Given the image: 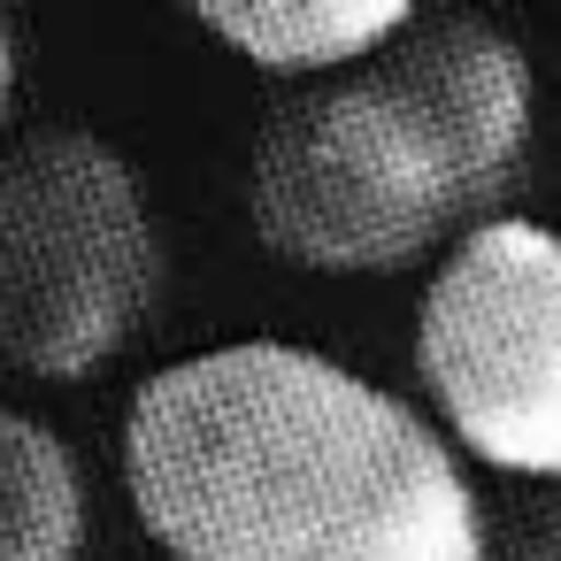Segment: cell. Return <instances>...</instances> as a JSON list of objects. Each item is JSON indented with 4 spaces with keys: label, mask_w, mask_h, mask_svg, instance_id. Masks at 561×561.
Masks as SVG:
<instances>
[{
    "label": "cell",
    "mask_w": 561,
    "mask_h": 561,
    "mask_svg": "<svg viewBox=\"0 0 561 561\" xmlns=\"http://www.w3.org/2000/svg\"><path fill=\"white\" fill-rule=\"evenodd\" d=\"M16 78H24V55H16V24L0 16V124H9V108H16Z\"/></svg>",
    "instance_id": "9c48e42d"
},
{
    "label": "cell",
    "mask_w": 561,
    "mask_h": 561,
    "mask_svg": "<svg viewBox=\"0 0 561 561\" xmlns=\"http://www.w3.org/2000/svg\"><path fill=\"white\" fill-rule=\"evenodd\" d=\"M170 293V247L139 170L78 131L0 147V369L85 385L147 339Z\"/></svg>",
    "instance_id": "3957f363"
},
{
    "label": "cell",
    "mask_w": 561,
    "mask_h": 561,
    "mask_svg": "<svg viewBox=\"0 0 561 561\" xmlns=\"http://www.w3.org/2000/svg\"><path fill=\"white\" fill-rule=\"evenodd\" d=\"M247 216L277 262L316 277H400L500 224L385 62L308 85L262 116L247 154Z\"/></svg>",
    "instance_id": "7a4b0ae2"
},
{
    "label": "cell",
    "mask_w": 561,
    "mask_h": 561,
    "mask_svg": "<svg viewBox=\"0 0 561 561\" xmlns=\"http://www.w3.org/2000/svg\"><path fill=\"white\" fill-rule=\"evenodd\" d=\"M93 500L70 438L24 408H0V561H85Z\"/></svg>",
    "instance_id": "52a82bcc"
},
{
    "label": "cell",
    "mask_w": 561,
    "mask_h": 561,
    "mask_svg": "<svg viewBox=\"0 0 561 561\" xmlns=\"http://www.w3.org/2000/svg\"><path fill=\"white\" fill-rule=\"evenodd\" d=\"M408 24L415 9H400V0H208L201 9V32L224 55L300 93L369 70Z\"/></svg>",
    "instance_id": "8992f818"
},
{
    "label": "cell",
    "mask_w": 561,
    "mask_h": 561,
    "mask_svg": "<svg viewBox=\"0 0 561 561\" xmlns=\"http://www.w3.org/2000/svg\"><path fill=\"white\" fill-rule=\"evenodd\" d=\"M415 377L431 423L523 484H561V231L500 216L423 285Z\"/></svg>",
    "instance_id": "277c9868"
},
{
    "label": "cell",
    "mask_w": 561,
    "mask_h": 561,
    "mask_svg": "<svg viewBox=\"0 0 561 561\" xmlns=\"http://www.w3.org/2000/svg\"><path fill=\"white\" fill-rule=\"evenodd\" d=\"M492 561H561V484H530L492 523Z\"/></svg>",
    "instance_id": "ba28073f"
},
{
    "label": "cell",
    "mask_w": 561,
    "mask_h": 561,
    "mask_svg": "<svg viewBox=\"0 0 561 561\" xmlns=\"http://www.w3.org/2000/svg\"><path fill=\"white\" fill-rule=\"evenodd\" d=\"M124 492L170 561H492L461 446L293 339L154 369L124 415Z\"/></svg>",
    "instance_id": "6da1fadb"
},
{
    "label": "cell",
    "mask_w": 561,
    "mask_h": 561,
    "mask_svg": "<svg viewBox=\"0 0 561 561\" xmlns=\"http://www.w3.org/2000/svg\"><path fill=\"white\" fill-rule=\"evenodd\" d=\"M377 62L438 124V139L454 147V162L469 170L484 216H500V201L523 185L530 139H538L530 55L500 24H484V16H415Z\"/></svg>",
    "instance_id": "5b68a950"
}]
</instances>
